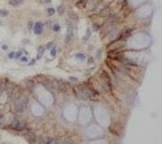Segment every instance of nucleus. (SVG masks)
I'll list each match as a JSON object with an SVG mask.
<instances>
[{"instance_id": "nucleus-3", "label": "nucleus", "mask_w": 162, "mask_h": 144, "mask_svg": "<svg viewBox=\"0 0 162 144\" xmlns=\"http://www.w3.org/2000/svg\"><path fill=\"white\" fill-rule=\"evenodd\" d=\"M4 128L13 129V131L20 132V134H21V132H24V131H28V129H31L25 121H23V120H16V119H13L9 124H8V125H5Z\"/></svg>"}, {"instance_id": "nucleus-9", "label": "nucleus", "mask_w": 162, "mask_h": 144, "mask_svg": "<svg viewBox=\"0 0 162 144\" xmlns=\"http://www.w3.org/2000/svg\"><path fill=\"white\" fill-rule=\"evenodd\" d=\"M24 86H25V88H27L29 92H32L33 89H35L36 80H35V79H27V80H25V83H24Z\"/></svg>"}, {"instance_id": "nucleus-31", "label": "nucleus", "mask_w": 162, "mask_h": 144, "mask_svg": "<svg viewBox=\"0 0 162 144\" xmlns=\"http://www.w3.org/2000/svg\"><path fill=\"white\" fill-rule=\"evenodd\" d=\"M43 3H45V4H51V0H41Z\"/></svg>"}, {"instance_id": "nucleus-27", "label": "nucleus", "mask_w": 162, "mask_h": 144, "mask_svg": "<svg viewBox=\"0 0 162 144\" xmlns=\"http://www.w3.org/2000/svg\"><path fill=\"white\" fill-rule=\"evenodd\" d=\"M69 80L72 81V83H77L78 79H77V77H75V76H72V77H69Z\"/></svg>"}, {"instance_id": "nucleus-13", "label": "nucleus", "mask_w": 162, "mask_h": 144, "mask_svg": "<svg viewBox=\"0 0 162 144\" xmlns=\"http://www.w3.org/2000/svg\"><path fill=\"white\" fill-rule=\"evenodd\" d=\"M28 59H29V58H28V56H27V53H24V55H21L20 58L17 59V60H19V63H24V64H27L28 61H29V60H28Z\"/></svg>"}, {"instance_id": "nucleus-21", "label": "nucleus", "mask_w": 162, "mask_h": 144, "mask_svg": "<svg viewBox=\"0 0 162 144\" xmlns=\"http://www.w3.org/2000/svg\"><path fill=\"white\" fill-rule=\"evenodd\" d=\"M5 127V119L0 115V128H4Z\"/></svg>"}, {"instance_id": "nucleus-14", "label": "nucleus", "mask_w": 162, "mask_h": 144, "mask_svg": "<svg viewBox=\"0 0 162 144\" xmlns=\"http://www.w3.org/2000/svg\"><path fill=\"white\" fill-rule=\"evenodd\" d=\"M86 4H88V0H77V3H76V5L78 8H84Z\"/></svg>"}, {"instance_id": "nucleus-19", "label": "nucleus", "mask_w": 162, "mask_h": 144, "mask_svg": "<svg viewBox=\"0 0 162 144\" xmlns=\"http://www.w3.org/2000/svg\"><path fill=\"white\" fill-rule=\"evenodd\" d=\"M56 55H57V48L53 46L52 48H51V56H52V58H55Z\"/></svg>"}, {"instance_id": "nucleus-16", "label": "nucleus", "mask_w": 162, "mask_h": 144, "mask_svg": "<svg viewBox=\"0 0 162 144\" xmlns=\"http://www.w3.org/2000/svg\"><path fill=\"white\" fill-rule=\"evenodd\" d=\"M57 13H59V15H64V13H65V5L64 4H60L57 7Z\"/></svg>"}, {"instance_id": "nucleus-26", "label": "nucleus", "mask_w": 162, "mask_h": 144, "mask_svg": "<svg viewBox=\"0 0 162 144\" xmlns=\"http://www.w3.org/2000/svg\"><path fill=\"white\" fill-rule=\"evenodd\" d=\"M8 59L13 60V59H15V52H9V53H8Z\"/></svg>"}, {"instance_id": "nucleus-1", "label": "nucleus", "mask_w": 162, "mask_h": 144, "mask_svg": "<svg viewBox=\"0 0 162 144\" xmlns=\"http://www.w3.org/2000/svg\"><path fill=\"white\" fill-rule=\"evenodd\" d=\"M98 91L93 89L92 87H89L88 84H80L78 87H76V95H78L81 99L89 100V99H96Z\"/></svg>"}, {"instance_id": "nucleus-10", "label": "nucleus", "mask_w": 162, "mask_h": 144, "mask_svg": "<svg viewBox=\"0 0 162 144\" xmlns=\"http://www.w3.org/2000/svg\"><path fill=\"white\" fill-rule=\"evenodd\" d=\"M8 83V79L4 77V79H0V95H3L5 92V86Z\"/></svg>"}, {"instance_id": "nucleus-18", "label": "nucleus", "mask_w": 162, "mask_h": 144, "mask_svg": "<svg viewBox=\"0 0 162 144\" xmlns=\"http://www.w3.org/2000/svg\"><path fill=\"white\" fill-rule=\"evenodd\" d=\"M47 13H48V15H49V16H53V15H55V13H56V10H55V8H47Z\"/></svg>"}, {"instance_id": "nucleus-7", "label": "nucleus", "mask_w": 162, "mask_h": 144, "mask_svg": "<svg viewBox=\"0 0 162 144\" xmlns=\"http://www.w3.org/2000/svg\"><path fill=\"white\" fill-rule=\"evenodd\" d=\"M133 31H134L133 28H126V29H124L122 32H120V35H118V39L125 41L128 38H130V35L133 33Z\"/></svg>"}, {"instance_id": "nucleus-5", "label": "nucleus", "mask_w": 162, "mask_h": 144, "mask_svg": "<svg viewBox=\"0 0 162 144\" xmlns=\"http://www.w3.org/2000/svg\"><path fill=\"white\" fill-rule=\"evenodd\" d=\"M21 135L24 136V139L27 140L28 143H36V142H37V136H36V134H35V132H32L31 129L21 132Z\"/></svg>"}, {"instance_id": "nucleus-28", "label": "nucleus", "mask_w": 162, "mask_h": 144, "mask_svg": "<svg viewBox=\"0 0 162 144\" xmlns=\"http://www.w3.org/2000/svg\"><path fill=\"white\" fill-rule=\"evenodd\" d=\"M36 63V59H32V60H29V61H28V66H33V64H35Z\"/></svg>"}, {"instance_id": "nucleus-4", "label": "nucleus", "mask_w": 162, "mask_h": 144, "mask_svg": "<svg viewBox=\"0 0 162 144\" xmlns=\"http://www.w3.org/2000/svg\"><path fill=\"white\" fill-rule=\"evenodd\" d=\"M53 84H55V87H56V91L61 92V94H65V92H68V89H69V83L61 80V79H53Z\"/></svg>"}, {"instance_id": "nucleus-22", "label": "nucleus", "mask_w": 162, "mask_h": 144, "mask_svg": "<svg viewBox=\"0 0 162 144\" xmlns=\"http://www.w3.org/2000/svg\"><path fill=\"white\" fill-rule=\"evenodd\" d=\"M90 32H92V31H90L89 28H88V29H86V33H85V38H84V41H86L88 39L90 38Z\"/></svg>"}, {"instance_id": "nucleus-30", "label": "nucleus", "mask_w": 162, "mask_h": 144, "mask_svg": "<svg viewBox=\"0 0 162 144\" xmlns=\"http://www.w3.org/2000/svg\"><path fill=\"white\" fill-rule=\"evenodd\" d=\"M32 25H33V23H32V21H29V23H28V28H29V29H32Z\"/></svg>"}, {"instance_id": "nucleus-17", "label": "nucleus", "mask_w": 162, "mask_h": 144, "mask_svg": "<svg viewBox=\"0 0 162 144\" xmlns=\"http://www.w3.org/2000/svg\"><path fill=\"white\" fill-rule=\"evenodd\" d=\"M60 29H61V28H60V24L56 23V24L52 25V31H53V32H60Z\"/></svg>"}, {"instance_id": "nucleus-25", "label": "nucleus", "mask_w": 162, "mask_h": 144, "mask_svg": "<svg viewBox=\"0 0 162 144\" xmlns=\"http://www.w3.org/2000/svg\"><path fill=\"white\" fill-rule=\"evenodd\" d=\"M93 29H94V31H98V29H101V24H98V23H94V24H93Z\"/></svg>"}, {"instance_id": "nucleus-29", "label": "nucleus", "mask_w": 162, "mask_h": 144, "mask_svg": "<svg viewBox=\"0 0 162 144\" xmlns=\"http://www.w3.org/2000/svg\"><path fill=\"white\" fill-rule=\"evenodd\" d=\"M1 49H3V51H8V46H7V44H3V46H1Z\"/></svg>"}, {"instance_id": "nucleus-20", "label": "nucleus", "mask_w": 162, "mask_h": 144, "mask_svg": "<svg viewBox=\"0 0 162 144\" xmlns=\"http://www.w3.org/2000/svg\"><path fill=\"white\" fill-rule=\"evenodd\" d=\"M7 16H8V11L1 8V10H0V18H7Z\"/></svg>"}, {"instance_id": "nucleus-15", "label": "nucleus", "mask_w": 162, "mask_h": 144, "mask_svg": "<svg viewBox=\"0 0 162 144\" xmlns=\"http://www.w3.org/2000/svg\"><path fill=\"white\" fill-rule=\"evenodd\" d=\"M44 52H45L44 46L39 47V51H37V59H41V58H43V55H44Z\"/></svg>"}, {"instance_id": "nucleus-12", "label": "nucleus", "mask_w": 162, "mask_h": 144, "mask_svg": "<svg viewBox=\"0 0 162 144\" xmlns=\"http://www.w3.org/2000/svg\"><path fill=\"white\" fill-rule=\"evenodd\" d=\"M109 13H110V8H109V5H106V7H105L102 11H100V15H101V16H104V18H106V16L109 15Z\"/></svg>"}, {"instance_id": "nucleus-23", "label": "nucleus", "mask_w": 162, "mask_h": 144, "mask_svg": "<svg viewBox=\"0 0 162 144\" xmlns=\"http://www.w3.org/2000/svg\"><path fill=\"white\" fill-rule=\"evenodd\" d=\"M76 58L80 59V60H84V59H86V56H85L84 53H76Z\"/></svg>"}, {"instance_id": "nucleus-11", "label": "nucleus", "mask_w": 162, "mask_h": 144, "mask_svg": "<svg viewBox=\"0 0 162 144\" xmlns=\"http://www.w3.org/2000/svg\"><path fill=\"white\" fill-rule=\"evenodd\" d=\"M23 3H24V0H9V5H12V7H19Z\"/></svg>"}, {"instance_id": "nucleus-24", "label": "nucleus", "mask_w": 162, "mask_h": 144, "mask_svg": "<svg viewBox=\"0 0 162 144\" xmlns=\"http://www.w3.org/2000/svg\"><path fill=\"white\" fill-rule=\"evenodd\" d=\"M53 46H55V44H53V41H49V43H47V44H45V49H51V48H52Z\"/></svg>"}, {"instance_id": "nucleus-2", "label": "nucleus", "mask_w": 162, "mask_h": 144, "mask_svg": "<svg viewBox=\"0 0 162 144\" xmlns=\"http://www.w3.org/2000/svg\"><path fill=\"white\" fill-rule=\"evenodd\" d=\"M12 103H13V109H15L16 114H23L28 107V99H27V96L20 94L17 97L13 99Z\"/></svg>"}, {"instance_id": "nucleus-8", "label": "nucleus", "mask_w": 162, "mask_h": 144, "mask_svg": "<svg viewBox=\"0 0 162 144\" xmlns=\"http://www.w3.org/2000/svg\"><path fill=\"white\" fill-rule=\"evenodd\" d=\"M41 83H43V86H44L48 91H51V92H55L56 91V87H55V84H53V80H47V79H44Z\"/></svg>"}, {"instance_id": "nucleus-6", "label": "nucleus", "mask_w": 162, "mask_h": 144, "mask_svg": "<svg viewBox=\"0 0 162 144\" xmlns=\"http://www.w3.org/2000/svg\"><path fill=\"white\" fill-rule=\"evenodd\" d=\"M32 31H33L35 35H41L43 31H44V23H41V21H36V23L32 25Z\"/></svg>"}]
</instances>
